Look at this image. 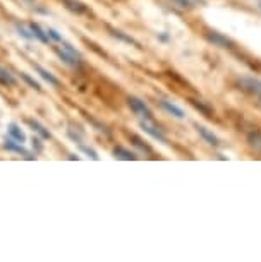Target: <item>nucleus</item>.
<instances>
[{
    "mask_svg": "<svg viewBox=\"0 0 261 262\" xmlns=\"http://www.w3.org/2000/svg\"><path fill=\"white\" fill-rule=\"evenodd\" d=\"M206 39H208L210 43H213L215 47H220V48H234V43L230 41L227 36H224V34L216 33V31L206 33Z\"/></svg>",
    "mask_w": 261,
    "mask_h": 262,
    "instance_id": "obj_5",
    "label": "nucleus"
},
{
    "mask_svg": "<svg viewBox=\"0 0 261 262\" xmlns=\"http://www.w3.org/2000/svg\"><path fill=\"white\" fill-rule=\"evenodd\" d=\"M237 86L240 91L248 93L251 96L261 98V81L254 77H240L237 81Z\"/></svg>",
    "mask_w": 261,
    "mask_h": 262,
    "instance_id": "obj_3",
    "label": "nucleus"
},
{
    "mask_svg": "<svg viewBox=\"0 0 261 262\" xmlns=\"http://www.w3.org/2000/svg\"><path fill=\"white\" fill-rule=\"evenodd\" d=\"M64 6H66L71 12L77 14V16L88 12V7L83 2H79V0H64Z\"/></svg>",
    "mask_w": 261,
    "mask_h": 262,
    "instance_id": "obj_11",
    "label": "nucleus"
},
{
    "mask_svg": "<svg viewBox=\"0 0 261 262\" xmlns=\"http://www.w3.org/2000/svg\"><path fill=\"white\" fill-rule=\"evenodd\" d=\"M259 9H261V0H259Z\"/></svg>",
    "mask_w": 261,
    "mask_h": 262,
    "instance_id": "obj_27",
    "label": "nucleus"
},
{
    "mask_svg": "<svg viewBox=\"0 0 261 262\" xmlns=\"http://www.w3.org/2000/svg\"><path fill=\"white\" fill-rule=\"evenodd\" d=\"M131 139L134 141V146H137V147H139L141 151H145L146 155H151V152H153V151H151V147L148 146V144H145V142H143V141H141V139H139V137H137V136H131Z\"/></svg>",
    "mask_w": 261,
    "mask_h": 262,
    "instance_id": "obj_20",
    "label": "nucleus"
},
{
    "mask_svg": "<svg viewBox=\"0 0 261 262\" xmlns=\"http://www.w3.org/2000/svg\"><path fill=\"white\" fill-rule=\"evenodd\" d=\"M21 77L24 79V81H26L29 86L33 88V90H36V91H42V88H40V84H38L36 81H34V79L29 76V74H26V72H21Z\"/></svg>",
    "mask_w": 261,
    "mask_h": 262,
    "instance_id": "obj_21",
    "label": "nucleus"
},
{
    "mask_svg": "<svg viewBox=\"0 0 261 262\" xmlns=\"http://www.w3.org/2000/svg\"><path fill=\"white\" fill-rule=\"evenodd\" d=\"M16 29H17V34L24 39H34V34L29 28V24H24V23H16Z\"/></svg>",
    "mask_w": 261,
    "mask_h": 262,
    "instance_id": "obj_16",
    "label": "nucleus"
},
{
    "mask_svg": "<svg viewBox=\"0 0 261 262\" xmlns=\"http://www.w3.org/2000/svg\"><path fill=\"white\" fill-rule=\"evenodd\" d=\"M258 103H259V106H261V98H258Z\"/></svg>",
    "mask_w": 261,
    "mask_h": 262,
    "instance_id": "obj_26",
    "label": "nucleus"
},
{
    "mask_svg": "<svg viewBox=\"0 0 261 262\" xmlns=\"http://www.w3.org/2000/svg\"><path fill=\"white\" fill-rule=\"evenodd\" d=\"M196 130H198V134L203 137V139L208 142L210 146H218L220 142H218V137H216L213 132H210L208 128L203 127V125H196Z\"/></svg>",
    "mask_w": 261,
    "mask_h": 262,
    "instance_id": "obj_12",
    "label": "nucleus"
},
{
    "mask_svg": "<svg viewBox=\"0 0 261 262\" xmlns=\"http://www.w3.org/2000/svg\"><path fill=\"white\" fill-rule=\"evenodd\" d=\"M0 84L2 86H7V88H12V86H17V79L16 76L9 71V69L0 66Z\"/></svg>",
    "mask_w": 261,
    "mask_h": 262,
    "instance_id": "obj_8",
    "label": "nucleus"
},
{
    "mask_svg": "<svg viewBox=\"0 0 261 262\" xmlns=\"http://www.w3.org/2000/svg\"><path fill=\"white\" fill-rule=\"evenodd\" d=\"M55 53L66 66L72 67V69L81 67V63H83L81 53L77 52L76 48H72L71 45H67V43L62 41V47H55Z\"/></svg>",
    "mask_w": 261,
    "mask_h": 262,
    "instance_id": "obj_1",
    "label": "nucleus"
},
{
    "mask_svg": "<svg viewBox=\"0 0 261 262\" xmlns=\"http://www.w3.org/2000/svg\"><path fill=\"white\" fill-rule=\"evenodd\" d=\"M249 146L256 149L258 152H261V132H253V134H249Z\"/></svg>",
    "mask_w": 261,
    "mask_h": 262,
    "instance_id": "obj_18",
    "label": "nucleus"
},
{
    "mask_svg": "<svg viewBox=\"0 0 261 262\" xmlns=\"http://www.w3.org/2000/svg\"><path fill=\"white\" fill-rule=\"evenodd\" d=\"M29 28H31V31H33V34H34V39H38V41L45 43V45H48V43H52V41H50V38H48L47 31L40 26V24L29 23Z\"/></svg>",
    "mask_w": 261,
    "mask_h": 262,
    "instance_id": "obj_10",
    "label": "nucleus"
},
{
    "mask_svg": "<svg viewBox=\"0 0 261 262\" xmlns=\"http://www.w3.org/2000/svg\"><path fill=\"white\" fill-rule=\"evenodd\" d=\"M79 149H81L83 152H86V155L90 156L91 160H98L96 151H95V149H91V147H88V146H85V144H79Z\"/></svg>",
    "mask_w": 261,
    "mask_h": 262,
    "instance_id": "obj_23",
    "label": "nucleus"
},
{
    "mask_svg": "<svg viewBox=\"0 0 261 262\" xmlns=\"http://www.w3.org/2000/svg\"><path fill=\"white\" fill-rule=\"evenodd\" d=\"M33 146L36 147V151L40 152L42 149H43V144H42V141L38 139V137H33Z\"/></svg>",
    "mask_w": 261,
    "mask_h": 262,
    "instance_id": "obj_25",
    "label": "nucleus"
},
{
    "mask_svg": "<svg viewBox=\"0 0 261 262\" xmlns=\"http://www.w3.org/2000/svg\"><path fill=\"white\" fill-rule=\"evenodd\" d=\"M110 33H112V36H115V38H119L122 39V41H126V43H129V45H134V47H139V43L136 41L134 38H131V36H127V34H124L122 31H119V29H112L110 28Z\"/></svg>",
    "mask_w": 261,
    "mask_h": 262,
    "instance_id": "obj_17",
    "label": "nucleus"
},
{
    "mask_svg": "<svg viewBox=\"0 0 261 262\" xmlns=\"http://www.w3.org/2000/svg\"><path fill=\"white\" fill-rule=\"evenodd\" d=\"M160 105L164 110H167L170 113V115H174L175 118H184V110L182 108H179L177 105H174V103H170V101H167V100H160Z\"/></svg>",
    "mask_w": 261,
    "mask_h": 262,
    "instance_id": "obj_13",
    "label": "nucleus"
},
{
    "mask_svg": "<svg viewBox=\"0 0 261 262\" xmlns=\"http://www.w3.org/2000/svg\"><path fill=\"white\" fill-rule=\"evenodd\" d=\"M174 2H175L179 7H182V9H191V7L194 6L196 0H174Z\"/></svg>",
    "mask_w": 261,
    "mask_h": 262,
    "instance_id": "obj_24",
    "label": "nucleus"
},
{
    "mask_svg": "<svg viewBox=\"0 0 261 262\" xmlns=\"http://www.w3.org/2000/svg\"><path fill=\"white\" fill-rule=\"evenodd\" d=\"M34 71H36L38 74H40V77L43 79V81H47L50 86H53V88H61V81L53 76V74L50 72V71H47L45 67H42V66H34Z\"/></svg>",
    "mask_w": 261,
    "mask_h": 262,
    "instance_id": "obj_7",
    "label": "nucleus"
},
{
    "mask_svg": "<svg viewBox=\"0 0 261 262\" xmlns=\"http://www.w3.org/2000/svg\"><path fill=\"white\" fill-rule=\"evenodd\" d=\"M191 103H193V105L198 108L199 112H203L206 117H211L213 115V108H210L208 105H205V103H199V101H196V100H191Z\"/></svg>",
    "mask_w": 261,
    "mask_h": 262,
    "instance_id": "obj_19",
    "label": "nucleus"
},
{
    "mask_svg": "<svg viewBox=\"0 0 261 262\" xmlns=\"http://www.w3.org/2000/svg\"><path fill=\"white\" fill-rule=\"evenodd\" d=\"M45 31H47V34H48V38H50V41L62 43V36L55 31V29H52V28H45Z\"/></svg>",
    "mask_w": 261,
    "mask_h": 262,
    "instance_id": "obj_22",
    "label": "nucleus"
},
{
    "mask_svg": "<svg viewBox=\"0 0 261 262\" xmlns=\"http://www.w3.org/2000/svg\"><path fill=\"white\" fill-rule=\"evenodd\" d=\"M4 149H7V151H14V152H19V155H23L26 160H34V156L31 155L29 151H26L24 147L19 144L17 141H14V139H9L4 142Z\"/></svg>",
    "mask_w": 261,
    "mask_h": 262,
    "instance_id": "obj_6",
    "label": "nucleus"
},
{
    "mask_svg": "<svg viewBox=\"0 0 261 262\" xmlns=\"http://www.w3.org/2000/svg\"><path fill=\"white\" fill-rule=\"evenodd\" d=\"M7 130H9V136H11V139L21 142V144H23L24 141H26V134H24V132L21 130V127H19L17 123H11Z\"/></svg>",
    "mask_w": 261,
    "mask_h": 262,
    "instance_id": "obj_14",
    "label": "nucleus"
},
{
    "mask_svg": "<svg viewBox=\"0 0 261 262\" xmlns=\"http://www.w3.org/2000/svg\"><path fill=\"white\" fill-rule=\"evenodd\" d=\"M28 125L33 128V132H36L38 136L42 137V139H50L52 134L48 132V128L45 125H42L38 120H34V118H28Z\"/></svg>",
    "mask_w": 261,
    "mask_h": 262,
    "instance_id": "obj_9",
    "label": "nucleus"
},
{
    "mask_svg": "<svg viewBox=\"0 0 261 262\" xmlns=\"http://www.w3.org/2000/svg\"><path fill=\"white\" fill-rule=\"evenodd\" d=\"M139 125H141L143 130H145L146 134H150L151 137H153V139L160 141V142H165V144H167V136L164 134L162 127H160V125H156L153 118H141Z\"/></svg>",
    "mask_w": 261,
    "mask_h": 262,
    "instance_id": "obj_2",
    "label": "nucleus"
},
{
    "mask_svg": "<svg viewBox=\"0 0 261 262\" xmlns=\"http://www.w3.org/2000/svg\"><path fill=\"white\" fill-rule=\"evenodd\" d=\"M127 105H129L131 110L134 112L139 118H153V115H151V110L148 108V105L145 101L139 100V98L131 96L129 100H127Z\"/></svg>",
    "mask_w": 261,
    "mask_h": 262,
    "instance_id": "obj_4",
    "label": "nucleus"
},
{
    "mask_svg": "<svg viewBox=\"0 0 261 262\" xmlns=\"http://www.w3.org/2000/svg\"><path fill=\"white\" fill-rule=\"evenodd\" d=\"M114 156L117 158V160H124V161H132L136 160V155L129 149H126V147L122 146H117L114 149Z\"/></svg>",
    "mask_w": 261,
    "mask_h": 262,
    "instance_id": "obj_15",
    "label": "nucleus"
}]
</instances>
